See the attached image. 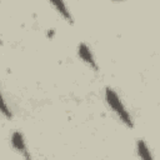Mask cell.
Returning a JSON list of instances; mask_svg holds the SVG:
<instances>
[{
  "label": "cell",
  "mask_w": 160,
  "mask_h": 160,
  "mask_svg": "<svg viewBox=\"0 0 160 160\" xmlns=\"http://www.w3.org/2000/svg\"><path fill=\"white\" fill-rule=\"evenodd\" d=\"M10 142H11L12 149L16 152H19L25 160H31V155H30V151L28 150V145H26V141H25L22 132L14 131L10 136Z\"/></svg>",
  "instance_id": "2"
},
{
  "label": "cell",
  "mask_w": 160,
  "mask_h": 160,
  "mask_svg": "<svg viewBox=\"0 0 160 160\" xmlns=\"http://www.w3.org/2000/svg\"><path fill=\"white\" fill-rule=\"evenodd\" d=\"M1 112H2V115L6 118V119H11L12 118V114H11V111H10V109L8 108V104H6V101L2 99V102H1Z\"/></svg>",
  "instance_id": "6"
},
{
  "label": "cell",
  "mask_w": 160,
  "mask_h": 160,
  "mask_svg": "<svg viewBox=\"0 0 160 160\" xmlns=\"http://www.w3.org/2000/svg\"><path fill=\"white\" fill-rule=\"evenodd\" d=\"M78 55H79V58H80L89 68H91L92 70L96 71V70L99 69L98 62H96V60H95V58H94V54H92V51L90 50V48L88 46V44L80 42V44L78 45Z\"/></svg>",
  "instance_id": "3"
},
{
  "label": "cell",
  "mask_w": 160,
  "mask_h": 160,
  "mask_svg": "<svg viewBox=\"0 0 160 160\" xmlns=\"http://www.w3.org/2000/svg\"><path fill=\"white\" fill-rule=\"evenodd\" d=\"M105 101L108 104V106L112 110V112L118 116V119L128 128H132L134 122H132V118L130 115V112L126 110L124 102L121 101L120 96L118 95V92L111 89V88H106L105 89Z\"/></svg>",
  "instance_id": "1"
},
{
  "label": "cell",
  "mask_w": 160,
  "mask_h": 160,
  "mask_svg": "<svg viewBox=\"0 0 160 160\" xmlns=\"http://www.w3.org/2000/svg\"><path fill=\"white\" fill-rule=\"evenodd\" d=\"M51 5L56 9V11H58V12H59V14H60L68 22L72 24V15H71L70 10L66 8V5H65L64 2H61V1H52Z\"/></svg>",
  "instance_id": "5"
},
{
  "label": "cell",
  "mask_w": 160,
  "mask_h": 160,
  "mask_svg": "<svg viewBox=\"0 0 160 160\" xmlns=\"http://www.w3.org/2000/svg\"><path fill=\"white\" fill-rule=\"evenodd\" d=\"M136 152H138V156L140 158V160H154V156L148 146V144L139 139L136 141Z\"/></svg>",
  "instance_id": "4"
}]
</instances>
